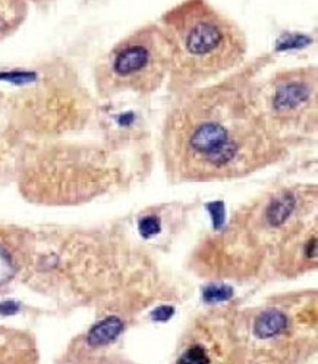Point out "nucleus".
<instances>
[{
	"label": "nucleus",
	"mask_w": 318,
	"mask_h": 364,
	"mask_svg": "<svg viewBox=\"0 0 318 364\" xmlns=\"http://www.w3.org/2000/svg\"><path fill=\"white\" fill-rule=\"evenodd\" d=\"M168 41L173 97L235 73L246 62L248 38L210 0H179L157 21Z\"/></svg>",
	"instance_id": "f03ea898"
},
{
	"label": "nucleus",
	"mask_w": 318,
	"mask_h": 364,
	"mask_svg": "<svg viewBox=\"0 0 318 364\" xmlns=\"http://www.w3.org/2000/svg\"><path fill=\"white\" fill-rule=\"evenodd\" d=\"M138 230L144 238H151L160 232V230H162L160 220H158L155 216H147V218L141 219Z\"/></svg>",
	"instance_id": "ddd939ff"
},
{
	"label": "nucleus",
	"mask_w": 318,
	"mask_h": 364,
	"mask_svg": "<svg viewBox=\"0 0 318 364\" xmlns=\"http://www.w3.org/2000/svg\"><path fill=\"white\" fill-rule=\"evenodd\" d=\"M28 8L21 0H0V44L22 27L27 19Z\"/></svg>",
	"instance_id": "0eeeda50"
},
{
	"label": "nucleus",
	"mask_w": 318,
	"mask_h": 364,
	"mask_svg": "<svg viewBox=\"0 0 318 364\" xmlns=\"http://www.w3.org/2000/svg\"><path fill=\"white\" fill-rule=\"evenodd\" d=\"M300 203L298 194L292 190H283L278 194L273 196L270 201L267 203L264 216L265 222L273 226L278 228L287 222V219L297 210Z\"/></svg>",
	"instance_id": "423d86ee"
},
{
	"label": "nucleus",
	"mask_w": 318,
	"mask_h": 364,
	"mask_svg": "<svg viewBox=\"0 0 318 364\" xmlns=\"http://www.w3.org/2000/svg\"><path fill=\"white\" fill-rule=\"evenodd\" d=\"M265 59L245 62L214 82L175 97L163 122V149L182 179L210 181L256 171L285 150L258 100Z\"/></svg>",
	"instance_id": "f257e3e1"
},
{
	"label": "nucleus",
	"mask_w": 318,
	"mask_h": 364,
	"mask_svg": "<svg viewBox=\"0 0 318 364\" xmlns=\"http://www.w3.org/2000/svg\"><path fill=\"white\" fill-rule=\"evenodd\" d=\"M124 331V322L116 316H110L97 322L87 333V344L89 347H104L116 341Z\"/></svg>",
	"instance_id": "6e6552de"
},
{
	"label": "nucleus",
	"mask_w": 318,
	"mask_h": 364,
	"mask_svg": "<svg viewBox=\"0 0 318 364\" xmlns=\"http://www.w3.org/2000/svg\"><path fill=\"white\" fill-rule=\"evenodd\" d=\"M16 260L5 238L0 235V287L6 285L16 273Z\"/></svg>",
	"instance_id": "9d476101"
},
{
	"label": "nucleus",
	"mask_w": 318,
	"mask_h": 364,
	"mask_svg": "<svg viewBox=\"0 0 318 364\" xmlns=\"http://www.w3.org/2000/svg\"><path fill=\"white\" fill-rule=\"evenodd\" d=\"M234 295V289L227 285H209L202 292V299L209 304H217V303H223L231 300Z\"/></svg>",
	"instance_id": "9b49d317"
},
{
	"label": "nucleus",
	"mask_w": 318,
	"mask_h": 364,
	"mask_svg": "<svg viewBox=\"0 0 318 364\" xmlns=\"http://www.w3.org/2000/svg\"><path fill=\"white\" fill-rule=\"evenodd\" d=\"M258 100L270 127L283 139L312 134L318 122L315 65L283 68L258 81Z\"/></svg>",
	"instance_id": "20e7f679"
},
{
	"label": "nucleus",
	"mask_w": 318,
	"mask_h": 364,
	"mask_svg": "<svg viewBox=\"0 0 318 364\" xmlns=\"http://www.w3.org/2000/svg\"><path fill=\"white\" fill-rule=\"evenodd\" d=\"M176 364H212V358L206 348L195 344L184 351Z\"/></svg>",
	"instance_id": "f8f14e48"
},
{
	"label": "nucleus",
	"mask_w": 318,
	"mask_h": 364,
	"mask_svg": "<svg viewBox=\"0 0 318 364\" xmlns=\"http://www.w3.org/2000/svg\"><path fill=\"white\" fill-rule=\"evenodd\" d=\"M213 218V225L216 230H221V226L224 225V209L221 203H214L209 206Z\"/></svg>",
	"instance_id": "4468645a"
},
{
	"label": "nucleus",
	"mask_w": 318,
	"mask_h": 364,
	"mask_svg": "<svg viewBox=\"0 0 318 364\" xmlns=\"http://www.w3.org/2000/svg\"><path fill=\"white\" fill-rule=\"evenodd\" d=\"M307 256L309 259H315L317 257V238L315 237H312V240H309V242H308Z\"/></svg>",
	"instance_id": "f3484780"
},
{
	"label": "nucleus",
	"mask_w": 318,
	"mask_h": 364,
	"mask_svg": "<svg viewBox=\"0 0 318 364\" xmlns=\"http://www.w3.org/2000/svg\"><path fill=\"white\" fill-rule=\"evenodd\" d=\"M170 55L157 22L144 24L111 46L94 70L102 97L150 96L168 84Z\"/></svg>",
	"instance_id": "7ed1b4c3"
},
{
	"label": "nucleus",
	"mask_w": 318,
	"mask_h": 364,
	"mask_svg": "<svg viewBox=\"0 0 318 364\" xmlns=\"http://www.w3.org/2000/svg\"><path fill=\"white\" fill-rule=\"evenodd\" d=\"M21 2H24V4H27V5L30 6V5H44V4H50V2H53V0H21Z\"/></svg>",
	"instance_id": "a211bd4d"
},
{
	"label": "nucleus",
	"mask_w": 318,
	"mask_h": 364,
	"mask_svg": "<svg viewBox=\"0 0 318 364\" xmlns=\"http://www.w3.org/2000/svg\"><path fill=\"white\" fill-rule=\"evenodd\" d=\"M173 314H175V309L172 306H162L151 311V317L155 322H168Z\"/></svg>",
	"instance_id": "2eb2a0df"
},
{
	"label": "nucleus",
	"mask_w": 318,
	"mask_h": 364,
	"mask_svg": "<svg viewBox=\"0 0 318 364\" xmlns=\"http://www.w3.org/2000/svg\"><path fill=\"white\" fill-rule=\"evenodd\" d=\"M33 341L19 332L0 329V364H34Z\"/></svg>",
	"instance_id": "39448f33"
},
{
	"label": "nucleus",
	"mask_w": 318,
	"mask_h": 364,
	"mask_svg": "<svg viewBox=\"0 0 318 364\" xmlns=\"http://www.w3.org/2000/svg\"><path fill=\"white\" fill-rule=\"evenodd\" d=\"M18 304L13 303V301H6V303H2L0 304V314L4 316H11V314H15L18 311Z\"/></svg>",
	"instance_id": "dca6fc26"
},
{
	"label": "nucleus",
	"mask_w": 318,
	"mask_h": 364,
	"mask_svg": "<svg viewBox=\"0 0 318 364\" xmlns=\"http://www.w3.org/2000/svg\"><path fill=\"white\" fill-rule=\"evenodd\" d=\"M287 328V317L279 310H268L256 318L254 333L260 339H268L282 333Z\"/></svg>",
	"instance_id": "1a4fd4ad"
}]
</instances>
